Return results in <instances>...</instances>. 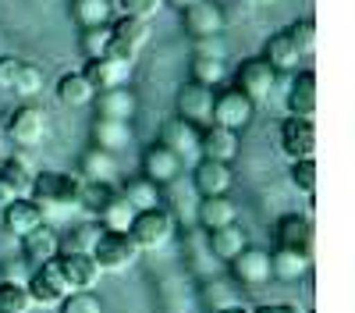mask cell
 Returning a JSON list of instances; mask_svg holds the SVG:
<instances>
[{
    "instance_id": "25",
    "label": "cell",
    "mask_w": 355,
    "mask_h": 313,
    "mask_svg": "<svg viewBox=\"0 0 355 313\" xmlns=\"http://www.w3.org/2000/svg\"><path fill=\"white\" fill-rule=\"evenodd\" d=\"M277 246L313 253V221L302 214H284L277 221Z\"/></svg>"
},
{
    "instance_id": "5",
    "label": "cell",
    "mask_w": 355,
    "mask_h": 313,
    "mask_svg": "<svg viewBox=\"0 0 355 313\" xmlns=\"http://www.w3.org/2000/svg\"><path fill=\"white\" fill-rule=\"evenodd\" d=\"M25 292H28V299H33V306H43V310L61 306V299L68 296V281H64L61 267H57V256L46 260V264H40V267H33V274H28V281H25Z\"/></svg>"
},
{
    "instance_id": "16",
    "label": "cell",
    "mask_w": 355,
    "mask_h": 313,
    "mask_svg": "<svg viewBox=\"0 0 355 313\" xmlns=\"http://www.w3.org/2000/svg\"><path fill=\"white\" fill-rule=\"evenodd\" d=\"M182 157H174L167 146H164V142H153V146L150 150H146L142 153V178H150L153 185H171L178 175H182Z\"/></svg>"
},
{
    "instance_id": "1",
    "label": "cell",
    "mask_w": 355,
    "mask_h": 313,
    "mask_svg": "<svg viewBox=\"0 0 355 313\" xmlns=\"http://www.w3.org/2000/svg\"><path fill=\"white\" fill-rule=\"evenodd\" d=\"M78 185L82 178L71 175V171H36V182H33V192L28 199L46 210H68V207H78Z\"/></svg>"
},
{
    "instance_id": "42",
    "label": "cell",
    "mask_w": 355,
    "mask_h": 313,
    "mask_svg": "<svg viewBox=\"0 0 355 313\" xmlns=\"http://www.w3.org/2000/svg\"><path fill=\"white\" fill-rule=\"evenodd\" d=\"M107 46H110V25L82 28L78 50H82V57H85V61H96V57H107Z\"/></svg>"
},
{
    "instance_id": "49",
    "label": "cell",
    "mask_w": 355,
    "mask_h": 313,
    "mask_svg": "<svg viewBox=\"0 0 355 313\" xmlns=\"http://www.w3.org/2000/svg\"><path fill=\"white\" fill-rule=\"evenodd\" d=\"M214 313H252V310H245V306H220V310H214Z\"/></svg>"
},
{
    "instance_id": "36",
    "label": "cell",
    "mask_w": 355,
    "mask_h": 313,
    "mask_svg": "<svg viewBox=\"0 0 355 313\" xmlns=\"http://www.w3.org/2000/svg\"><path fill=\"white\" fill-rule=\"evenodd\" d=\"M114 192H117V189H114L110 182H82V185H78V207H82L85 214L100 217V210L110 203Z\"/></svg>"
},
{
    "instance_id": "33",
    "label": "cell",
    "mask_w": 355,
    "mask_h": 313,
    "mask_svg": "<svg viewBox=\"0 0 355 313\" xmlns=\"http://www.w3.org/2000/svg\"><path fill=\"white\" fill-rule=\"evenodd\" d=\"M121 196L132 203V210L139 214V210H153V207H160V185H153L150 178H132V182H125V189H121Z\"/></svg>"
},
{
    "instance_id": "4",
    "label": "cell",
    "mask_w": 355,
    "mask_h": 313,
    "mask_svg": "<svg viewBox=\"0 0 355 313\" xmlns=\"http://www.w3.org/2000/svg\"><path fill=\"white\" fill-rule=\"evenodd\" d=\"M256 118V103L242 93V90H214V107H210V125L231 128V132H242L249 128Z\"/></svg>"
},
{
    "instance_id": "32",
    "label": "cell",
    "mask_w": 355,
    "mask_h": 313,
    "mask_svg": "<svg viewBox=\"0 0 355 313\" xmlns=\"http://www.w3.org/2000/svg\"><path fill=\"white\" fill-rule=\"evenodd\" d=\"M110 0H71V18L78 28H96L110 25Z\"/></svg>"
},
{
    "instance_id": "18",
    "label": "cell",
    "mask_w": 355,
    "mask_h": 313,
    "mask_svg": "<svg viewBox=\"0 0 355 313\" xmlns=\"http://www.w3.org/2000/svg\"><path fill=\"white\" fill-rule=\"evenodd\" d=\"M0 217H4L8 235H15V239L28 235L33 228H40V224L46 221L43 207L36 203V199H28V196H21V199H11V203H8L4 210H0Z\"/></svg>"
},
{
    "instance_id": "3",
    "label": "cell",
    "mask_w": 355,
    "mask_h": 313,
    "mask_svg": "<svg viewBox=\"0 0 355 313\" xmlns=\"http://www.w3.org/2000/svg\"><path fill=\"white\" fill-rule=\"evenodd\" d=\"M132 242L139 246V253H153V249H164L171 239H174V217L171 210L164 207H153V210H139L132 228H128Z\"/></svg>"
},
{
    "instance_id": "20",
    "label": "cell",
    "mask_w": 355,
    "mask_h": 313,
    "mask_svg": "<svg viewBox=\"0 0 355 313\" xmlns=\"http://www.w3.org/2000/svg\"><path fill=\"white\" fill-rule=\"evenodd\" d=\"M89 135H93V146L107 150V153H121L132 146V121H110V118H93V125H89Z\"/></svg>"
},
{
    "instance_id": "8",
    "label": "cell",
    "mask_w": 355,
    "mask_h": 313,
    "mask_svg": "<svg viewBox=\"0 0 355 313\" xmlns=\"http://www.w3.org/2000/svg\"><path fill=\"white\" fill-rule=\"evenodd\" d=\"M274 85H277V71L270 68V61L259 53V57H249V61H242V68L234 71V90H242L252 103L266 100L274 93Z\"/></svg>"
},
{
    "instance_id": "23",
    "label": "cell",
    "mask_w": 355,
    "mask_h": 313,
    "mask_svg": "<svg viewBox=\"0 0 355 313\" xmlns=\"http://www.w3.org/2000/svg\"><path fill=\"white\" fill-rule=\"evenodd\" d=\"M128 71H132V65L110 61V57H96V61H85V68H82L85 82L93 85L96 93L114 90V85H125V82H128Z\"/></svg>"
},
{
    "instance_id": "7",
    "label": "cell",
    "mask_w": 355,
    "mask_h": 313,
    "mask_svg": "<svg viewBox=\"0 0 355 313\" xmlns=\"http://www.w3.org/2000/svg\"><path fill=\"white\" fill-rule=\"evenodd\" d=\"M182 28L192 40H210V36H224L227 28V15L217 0H196L192 8L182 11Z\"/></svg>"
},
{
    "instance_id": "31",
    "label": "cell",
    "mask_w": 355,
    "mask_h": 313,
    "mask_svg": "<svg viewBox=\"0 0 355 313\" xmlns=\"http://www.w3.org/2000/svg\"><path fill=\"white\" fill-rule=\"evenodd\" d=\"M263 57L270 61V68L281 75V71H295L299 68V50H295L291 43H288V36L284 33H274L270 40L263 43Z\"/></svg>"
},
{
    "instance_id": "6",
    "label": "cell",
    "mask_w": 355,
    "mask_h": 313,
    "mask_svg": "<svg viewBox=\"0 0 355 313\" xmlns=\"http://www.w3.org/2000/svg\"><path fill=\"white\" fill-rule=\"evenodd\" d=\"M93 260L100 264V271H128L139 260V246L132 242L128 232H100L96 246H93Z\"/></svg>"
},
{
    "instance_id": "40",
    "label": "cell",
    "mask_w": 355,
    "mask_h": 313,
    "mask_svg": "<svg viewBox=\"0 0 355 313\" xmlns=\"http://www.w3.org/2000/svg\"><path fill=\"white\" fill-rule=\"evenodd\" d=\"M100 224H75L61 235V253H93Z\"/></svg>"
},
{
    "instance_id": "21",
    "label": "cell",
    "mask_w": 355,
    "mask_h": 313,
    "mask_svg": "<svg viewBox=\"0 0 355 313\" xmlns=\"http://www.w3.org/2000/svg\"><path fill=\"white\" fill-rule=\"evenodd\" d=\"M309 267H313V253H306V249L277 246L270 253V278H277V281H299L309 274Z\"/></svg>"
},
{
    "instance_id": "9",
    "label": "cell",
    "mask_w": 355,
    "mask_h": 313,
    "mask_svg": "<svg viewBox=\"0 0 355 313\" xmlns=\"http://www.w3.org/2000/svg\"><path fill=\"white\" fill-rule=\"evenodd\" d=\"M57 267L68 281V292H93L103 274L93 253H57Z\"/></svg>"
},
{
    "instance_id": "26",
    "label": "cell",
    "mask_w": 355,
    "mask_h": 313,
    "mask_svg": "<svg viewBox=\"0 0 355 313\" xmlns=\"http://www.w3.org/2000/svg\"><path fill=\"white\" fill-rule=\"evenodd\" d=\"M210 235V253L217 256V260H224V264H231L234 256H239L245 246H249V239H245V228L234 221V224H224V228H214V232H206Z\"/></svg>"
},
{
    "instance_id": "45",
    "label": "cell",
    "mask_w": 355,
    "mask_h": 313,
    "mask_svg": "<svg viewBox=\"0 0 355 313\" xmlns=\"http://www.w3.org/2000/svg\"><path fill=\"white\" fill-rule=\"evenodd\" d=\"M192 53L199 57H220V61H227V46L220 36H210V40H192Z\"/></svg>"
},
{
    "instance_id": "38",
    "label": "cell",
    "mask_w": 355,
    "mask_h": 313,
    "mask_svg": "<svg viewBox=\"0 0 355 313\" xmlns=\"http://www.w3.org/2000/svg\"><path fill=\"white\" fill-rule=\"evenodd\" d=\"M281 33L288 36V43L299 50V57H309L316 50V22L313 18H299V22H291L288 28H281Z\"/></svg>"
},
{
    "instance_id": "10",
    "label": "cell",
    "mask_w": 355,
    "mask_h": 313,
    "mask_svg": "<svg viewBox=\"0 0 355 313\" xmlns=\"http://www.w3.org/2000/svg\"><path fill=\"white\" fill-rule=\"evenodd\" d=\"M174 107H178V118L202 128V125H210V107H214V90L210 85H199V82H185L182 90H178L174 96Z\"/></svg>"
},
{
    "instance_id": "29",
    "label": "cell",
    "mask_w": 355,
    "mask_h": 313,
    "mask_svg": "<svg viewBox=\"0 0 355 313\" xmlns=\"http://www.w3.org/2000/svg\"><path fill=\"white\" fill-rule=\"evenodd\" d=\"M96 96V90L85 82L82 71H68L61 75V82H57V100H61L64 107H89Z\"/></svg>"
},
{
    "instance_id": "14",
    "label": "cell",
    "mask_w": 355,
    "mask_h": 313,
    "mask_svg": "<svg viewBox=\"0 0 355 313\" xmlns=\"http://www.w3.org/2000/svg\"><path fill=\"white\" fill-rule=\"evenodd\" d=\"M284 107L291 118H309L313 121V114L320 107V93H316V71L313 68H302L299 75L291 78L288 85V96H284Z\"/></svg>"
},
{
    "instance_id": "43",
    "label": "cell",
    "mask_w": 355,
    "mask_h": 313,
    "mask_svg": "<svg viewBox=\"0 0 355 313\" xmlns=\"http://www.w3.org/2000/svg\"><path fill=\"white\" fill-rule=\"evenodd\" d=\"M57 310L61 313H103V303L96 292H68Z\"/></svg>"
},
{
    "instance_id": "47",
    "label": "cell",
    "mask_w": 355,
    "mask_h": 313,
    "mask_svg": "<svg viewBox=\"0 0 355 313\" xmlns=\"http://www.w3.org/2000/svg\"><path fill=\"white\" fill-rule=\"evenodd\" d=\"M252 313H309V310H302L299 303H263V306L252 310Z\"/></svg>"
},
{
    "instance_id": "27",
    "label": "cell",
    "mask_w": 355,
    "mask_h": 313,
    "mask_svg": "<svg viewBox=\"0 0 355 313\" xmlns=\"http://www.w3.org/2000/svg\"><path fill=\"white\" fill-rule=\"evenodd\" d=\"M114 171H117V157L100 150V146H89L78 160V171L75 175L82 182H114Z\"/></svg>"
},
{
    "instance_id": "50",
    "label": "cell",
    "mask_w": 355,
    "mask_h": 313,
    "mask_svg": "<svg viewBox=\"0 0 355 313\" xmlns=\"http://www.w3.org/2000/svg\"><path fill=\"white\" fill-rule=\"evenodd\" d=\"M11 199H15V196H11V192H8V189H4V185H0V210H4V207H8V203H11Z\"/></svg>"
},
{
    "instance_id": "34",
    "label": "cell",
    "mask_w": 355,
    "mask_h": 313,
    "mask_svg": "<svg viewBox=\"0 0 355 313\" xmlns=\"http://www.w3.org/2000/svg\"><path fill=\"white\" fill-rule=\"evenodd\" d=\"M189 75H192V82L217 90V85L224 82V75H227V61H220V57H199V53H192Z\"/></svg>"
},
{
    "instance_id": "30",
    "label": "cell",
    "mask_w": 355,
    "mask_h": 313,
    "mask_svg": "<svg viewBox=\"0 0 355 313\" xmlns=\"http://www.w3.org/2000/svg\"><path fill=\"white\" fill-rule=\"evenodd\" d=\"M96 221H100V232H128L132 221H135V210H132V203H128L121 192H114L110 203L100 210Z\"/></svg>"
},
{
    "instance_id": "37",
    "label": "cell",
    "mask_w": 355,
    "mask_h": 313,
    "mask_svg": "<svg viewBox=\"0 0 355 313\" xmlns=\"http://www.w3.org/2000/svg\"><path fill=\"white\" fill-rule=\"evenodd\" d=\"M11 93L21 96V100H33L43 93V68L33 65V61H21L18 65V75H15V85H11Z\"/></svg>"
},
{
    "instance_id": "52",
    "label": "cell",
    "mask_w": 355,
    "mask_h": 313,
    "mask_svg": "<svg viewBox=\"0 0 355 313\" xmlns=\"http://www.w3.org/2000/svg\"><path fill=\"white\" fill-rule=\"evenodd\" d=\"M0 278H4V271H0Z\"/></svg>"
},
{
    "instance_id": "2",
    "label": "cell",
    "mask_w": 355,
    "mask_h": 313,
    "mask_svg": "<svg viewBox=\"0 0 355 313\" xmlns=\"http://www.w3.org/2000/svg\"><path fill=\"white\" fill-rule=\"evenodd\" d=\"M50 132V121H46V110L36 107V103H18L4 114V135L15 142L18 150H33L40 146V142L46 139Z\"/></svg>"
},
{
    "instance_id": "22",
    "label": "cell",
    "mask_w": 355,
    "mask_h": 313,
    "mask_svg": "<svg viewBox=\"0 0 355 313\" xmlns=\"http://www.w3.org/2000/svg\"><path fill=\"white\" fill-rule=\"evenodd\" d=\"M33 182H36V167L28 164L25 157L11 153V157L0 160V185H4L15 199H21V196L33 192Z\"/></svg>"
},
{
    "instance_id": "17",
    "label": "cell",
    "mask_w": 355,
    "mask_h": 313,
    "mask_svg": "<svg viewBox=\"0 0 355 313\" xmlns=\"http://www.w3.org/2000/svg\"><path fill=\"white\" fill-rule=\"evenodd\" d=\"M96 118H110V121H132L139 110V96L128 90V85H114V90H103L93 96Z\"/></svg>"
},
{
    "instance_id": "13",
    "label": "cell",
    "mask_w": 355,
    "mask_h": 313,
    "mask_svg": "<svg viewBox=\"0 0 355 313\" xmlns=\"http://www.w3.org/2000/svg\"><path fill=\"white\" fill-rule=\"evenodd\" d=\"M281 153L288 160L316 157V121H309V118H284V125H281Z\"/></svg>"
},
{
    "instance_id": "24",
    "label": "cell",
    "mask_w": 355,
    "mask_h": 313,
    "mask_svg": "<svg viewBox=\"0 0 355 313\" xmlns=\"http://www.w3.org/2000/svg\"><path fill=\"white\" fill-rule=\"evenodd\" d=\"M160 142H164V146H167L174 157H182V160L199 157V128L189 125V121H182V118H174V121L164 125Z\"/></svg>"
},
{
    "instance_id": "19",
    "label": "cell",
    "mask_w": 355,
    "mask_h": 313,
    "mask_svg": "<svg viewBox=\"0 0 355 313\" xmlns=\"http://www.w3.org/2000/svg\"><path fill=\"white\" fill-rule=\"evenodd\" d=\"M18 242H21V256H25V264H33V267H40V264L53 260V256L61 253V232H53V228H50L46 221H43L40 228H33L28 235H21Z\"/></svg>"
},
{
    "instance_id": "46",
    "label": "cell",
    "mask_w": 355,
    "mask_h": 313,
    "mask_svg": "<svg viewBox=\"0 0 355 313\" xmlns=\"http://www.w3.org/2000/svg\"><path fill=\"white\" fill-rule=\"evenodd\" d=\"M18 65H21V57H0V93H11V85H15V75H18Z\"/></svg>"
},
{
    "instance_id": "12",
    "label": "cell",
    "mask_w": 355,
    "mask_h": 313,
    "mask_svg": "<svg viewBox=\"0 0 355 313\" xmlns=\"http://www.w3.org/2000/svg\"><path fill=\"white\" fill-rule=\"evenodd\" d=\"M234 185V171L231 164H220V160H206L199 157V164L192 167V189L199 199H210V196H227Z\"/></svg>"
},
{
    "instance_id": "44",
    "label": "cell",
    "mask_w": 355,
    "mask_h": 313,
    "mask_svg": "<svg viewBox=\"0 0 355 313\" xmlns=\"http://www.w3.org/2000/svg\"><path fill=\"white\" fill-rule=\"evenodd\" d=\"M160 8H164V0H117V11H121V15L146 18V22H150Z\"/></svg>"
},
{
    "instance_id": "39",
    "label": "cell",
    "mask_w": 355,
    "mask_h": 313,
    "mask_svg": "<svg viewBox=\"0 0 355 313\" xmlns=\"http://www.w3.org/2000/svg\"><path fill=\"white\" fill-rule=\"evenodd\" d=\"M291 185L299 189L302 196H316V185H320V171H316V157H302V160H291V171H288Z\"/></svg>"
},
{
    "instance_id": "48",
    "label": "cell",
    "mask_w": 355,
    "mask_h": 313,
    "mask_svg": "<svg viewBox=\"0 0 355 313\" xmlns=\"http://www.w3.org/2000/svg\"><path fill=\"white\" fill-rule=\"evenodd\" d=\"M164 4H167V8H174V11H185V8H192V4H196V0H164Z\"/></svg>"
},
{
    "instance_id": "11",
    "label": "cell",
    "mask_w": 355,
    "mask_h": 313,
    "mask_svg": "<svg viewBox=\"0 0 355 313\" xmlns=\"http://www.w3.org/2000/svg\"><path fill=\"white\" fill-rule=\"evenodd\" d=\"M227 267H231V278L239 281L242 289H263V285L270 281V253L259 249V246H245Z\"/></svg>"
},
{
    "instance_id": "51",
    "label": "cell",
    "mask_w": 355,
    "mask_h": 313,
    "mask_svg": "<svg viewBox=\"0 0 355 313\" xmlns=\"http://www.w3.org/2000/svg\"><path fill=\"white\" fill-rule=\"evenodd\" d=\"M252 4H270V0H252Z\"/></svg>"
},
{
    "instance_id": "41",
    "label": "cell",
    "mask_w": 355,
    "mask_h": 313,
    "mask_svg": "<svg viewBox=\"0 0 355 313\" xmlns=\"http://www.w3.org/2000/svg\"><path fill=\"white\" fill-rule=\"evenodd\" d=\"M28 310H33V299H28L25 285L0 278V313H28Z\"/></svg>"
},
{
    "instance_id": "28",
    "label": "cell",
    "mask_w": 355,
    "mask_h": 313,
    "mask_svg": "<svg viewBox=\"0 0 355 313\" xmlns=\"http://www.w3.org/2000/svg\"><path fill=\"white\" fill-rule=\"evenodd\" d=\"M234 221H239V207H234V199H227V196L199 199V224L206 228V232L224 228V224H234Z\"/></svg>"
},
{
    "instance_id": "35",
    "label": "cell",
    "mask_w": 355,
    "mask_h": 313,
    "mask_svg": "<svg viewBox=\"0 0 355 313\" xmlns=\"http://www.w3.org/2000/svg\"><path fill=\"white\" fill-rule=\"evenodd\" d=\"M110 36L114 40H125V43H132V46L142 50V43L150 40V22H146V18H132V15H117L110 22Z\"/></svg>"
},
{
    "instance_id": "15",
    "label": "cell",
    "mask_w": 355,
    "mask_h": 313,
    "mask_svg": "<svg viewBox=\"0 0 355 313\" xmlns=\"http://www.w3.org/2000/svg\"><path fill=\"white\" fill-rule=\"evenodd\" d=\"M239 150H242L239 132L220 128V125H202V128H199V157L231 164L234 157H239Z\"/></svg>"
}]
</instances>
